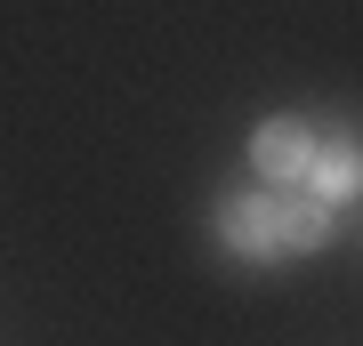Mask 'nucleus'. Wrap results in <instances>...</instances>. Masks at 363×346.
Returning a JSON list of instances; mask_svg holds the SVG:
<instances>
[{"instance_id":"f257e3e1","label":"nucleus","mask_w":363,"mask_h":346,"mask_svg":"<svg viewBox=\"0 0 363 346\" xmlns=\"http://www.w3.org/2000/svg\"><path fill=\"white\" fill-rule=\"evenodd\" d=\"M307 161H315V129L307 121L274 113V121L250 129V169H259L267 185H307Z\"/></svg>"},{"instance_id":"f03ea898","label":"nucleus","mask_w":363,"mask_h":346,"mask_svg":"<svg viewBox=\"0 0 363 346\" xmlns=\"http://www.w3.org/2000/svg\"><path fill=\"white\" fill-rule=\"evenodd\" d=\"M218 242L242 258V266L283 258V250H274V202H267V193H226V202H218Z\"/></svg>"},{"instance_id":"7ed1b4c3","label":"nucleus","mask_w":363,"mask_h":346,"mask_svg":"<svg viewBox=\"0 0 363 346\" xmlns=\"http://www.w3.org/2000/svg\"><path fill=\"white\" fill-rule=\"evenodd\" d=\"M307 202H323V209H339V202H355V137L347 129H331V137H315V161H307Z\"/></svg>"},{"instance_id":"20e7f679","label":"nucleus","mask_w":363,"mask_h":346,"mask_svg":"<svg viewBox=\"0 0 363 346\" xmlns=\"http://www.w3.org/2000/svg\"><path fill=\"white\" fill-rule=\"evenodd\" d=\"M331 242V209L323 202H274V250H323Z\"/></svg>"}]
</instances>
